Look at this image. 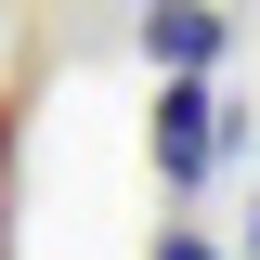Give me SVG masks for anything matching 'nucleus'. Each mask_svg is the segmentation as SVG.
<instances>
[{
  "instance_id": "1",
  "label": "nucleus",
  "mask_w": 260,
  "mask_h": 260,
  "mask_svg": "<svg viewBox=\"0 0 260 260\" xmlns=\"http://www.w3.org/2000/svg\"><path fill=\"white\" fill-rule=\"evenodd\" d=\"M143 143H156V182H195V169L221 156V104H208V78H195V65H169V91H156V117H143Z\"/></svg>"
},
{
  "instance_id": "2",
  "label": "nucleus",
  "mask_w": 260,
  "mask_h": 260,
  "mask_svg": "<svg viewBox=\"0 0 260 260\" xmlns=\"http://www.w3.org/2000/svg\"><path fill=\"white\" fill-rule=\"evenodd\" d=\"M143 52L156 65H208L221 52V0H156V13H143Z\"/></svg>"
},
{
  "instance_id": "3",
  "label": "nucleus",
  "mask_w": 260,
  "mask_h": 260,
  "mask_svg": "<svg viewBox=\"0 0 260 260\" xmlns=\"http://www.w3.org/2000/svg\"><path fill=\"white\" fill-rule=\"evenodd\" d=\"M0 156H13V104H0Z\"/></svg>"
},
{
  "instance_id": "4",
  "label": "nucleus",
  "mask_w": 260,
  "mask_h": 260,
  "mask_svg": "<svg viewBox=\"0 0 260 260\" xmlns=\"http://www.w3.org/2000/svg\"><path fill=\"white\" fill-rule=\"evenodd\" d=\"M0 260H13V208H0Z\"/></svg>"
},
{
  "instance_id": "5",
  "label": "nucleus",
  "mask_w": 260,
  "mask_h": 260,
  "mask_svg": "<svg viewBox=\"0 0 260 260\" xmlns=\"http://www.w3.org/2000/svg\"><path fill=\"white\" fill-rule=\"evenodd\" d=\"M247 247H260V221H247Z\"/></svg>"
}]
</instances>
